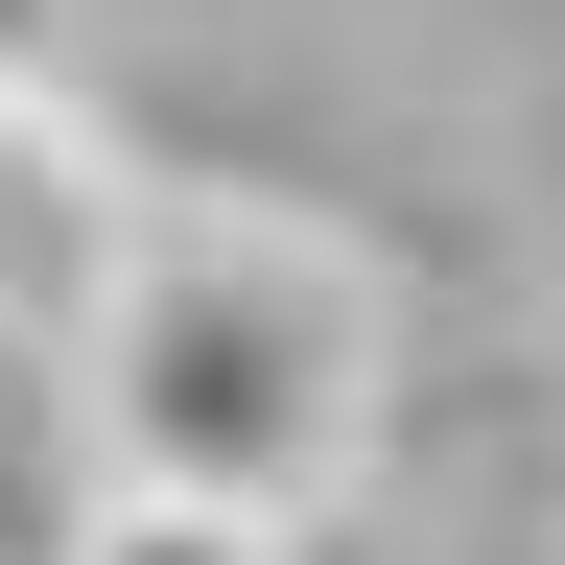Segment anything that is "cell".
<instances>
[{
  "label": "cell",
  "mask_w": 565,
  "mask_h": 565,
  "mask_svg": "<svg viewBox=\"0 0 565 565\" xmlns=\"http://www.w3.org/2000/svg\"><path fill=\"white\" fill-rule=\"evenodd\" d=\"M71 565H282V519H236V494H166V471H95Z\"/></svg>",
  "instance_id": "cell-3"
},
{
  "label": "cell",
  "mask_w": 565,
  "mask_h": 565,
  "mask_svg": "<svg viewBox=\"0 0 565 565\" xmlns=\"http://www.w3.org/2000/svg\"><path fill=\"white\" fill-rule=\"evenodd\" d=\"M71 424H95V471L236 494V519H330L377 471V282L307 212L166 189L141 259H118V307H95V353H71Z\"/></svg>",
  "instance_id": "cell-1"
},
{
  "label": "cell",
  "mask_w": 565,
  "mask_h": 565,
  "mask_svg": "<svg viewBox=\"0 0 565 565\" xmlns=\"http://www.w3.org/2000/svg\"><path fill=\"white\" fill-rule=\"evenodd\" d=\"M141 212H166V189L71 118V71H24V95H0V353H24V377H71V353H95Z\"/></svg>",
  "instance_id": "cell-2"
},
{
  "label": "cell",
  "mask_w": 565,
  "mask_h": 565,
  "mask_svg": "<svg viewBox=\"0 0 565 565\" xmlns=\"http://www.w3.org/2000/svg\"><path fill=\"white\" fill-rule=\"evenodd\" d=\"M24 71H71V0H0V95H24Z\"/></svg>",
  "instance_id": "cell-4"
}]
</instances>
